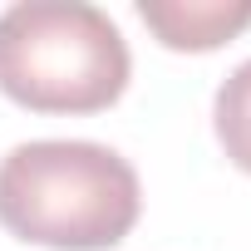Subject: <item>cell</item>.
<instances>
[{
	"label": "cell",
	"instance_id": "1",
	"mask_svg": "<svg viewBox=\"0 0 251 251\" xmlns=\"http://www.w3.org/2000/svg\"><path fill=\"white\" fill-rule=\"evenodd\" d=\"M133 163L89 138H35L0 158V226L50 251H108L133 231Z\"/></svg>",
	"mask_w": 251,
	"mask_h": 251
},
{
	"label": "cell",
	"instance_id": "2",
	"mask_svg": "<svg viewBox=\"0 0 251 251\" xmlns=\"http://www.w3.org/2000/svg\"><path fill=\"white\" fill-rule=\"evenodd\" d=\"M128 74V40L99 5L20 0L0 15V94L30 113H99Z\"/></svg>",
	"mask_w": 251,
	"mask_h": 251
},
{
	"label": "cell",
	"instance_id": "3",
	"mask_svg": "<svg viewBox=\"0 0 251 251\" xmlns=\"http://www.w3.org/2000/svg\"><path fill=\"white\" fill-rule=\"evenodd\" d=\"M138 15L168 50H217L251 25V0H138Z\"/></svg>",
	"mask_w": 251,
	"mask_h": 251
},
{
	"label": "cell",
	"instance_id": "4",
	"mask_svg": "<svg viewBox=\"0 0 251 251\" xmlns=\"http://www.w3.org/2000/svg\"><path fill=\"white\" fill-rule=\"evenodd\" d=\"M212 123H217V143L226 148V158L241 173H251V59L222 79L212 99Z\"/></svg>",
	"mask_w": 251,
	"mask_h": 251
}]
</instances>
